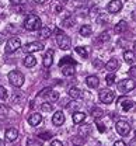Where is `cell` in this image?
<instances>
[{
  "mask_svg": "<svg viewBox=\"0 0 136 146\" xmlns=\"http://www.w3.org/2000/svg\"><path fill=\"white\" fill-rule=\"evenodd\" d=\"M129 146H136V138H135V139H132V141H131V143H129Z\"/></svg>",
  "mask_w": 136,
  "mask_h": 146,
  "instance_id": "46",
  "label": "cell"
},
{
  "mask_svg": "<svg viewBox=\"0 0 136 146\" xmlns=\"http://www.w3.org/2000/svg\"><path fill=\"white\" fill-rule=\"evenodd\" d=\"M41 110H42L44 112H51V111H52V106H51L49 103H44V104L41 106Z\"/></svg>",
  "mask_w": 136,
  "mask_h": 146,
  "instance_id": "33",
  "label": "cell"
},
{
  "mask_svg": "<svg viewBox=\"0 0 136 146\" xmlns=\"http://www.w3.org/2000/svg\"><path fill=\"white\" fill-rule=\"evenodd\" d=\"M24 27L28 31H38V30L42 28L41 18L38 16H35V14H30L28 17L25 18V21H24Z\"/></svg>",
  "mask_w": 136,
  "mask_h": 146,
  "instance_id": "1",
  "label": "cell"
},
{
  "mask_svg": "<svg viewBox=\"0 0 136 146\" xmlns=\"http://www.w3.org/2000/svg\"><path fill=\"white\" fill-rule=\"evenodd\" d=\"M79 33H80V35H83V36H88V35H91V33H93V30H91V27L90 25H83L80 30H79Z\"/></svg>",
  "mask_w": 136,
  "mask_h": 146,
  "instance_id": "25",
  "label": "cell"
},
{
  "mask_svg": "<svg viewBox=\"0 0 136 146\" xmlns=\"http://www.w3.org/2000/svg\"><path fill=\"white\" fill-rule=\"evenodd\" d=\"M51 146H63V145H62V142H60V141H58V139H56V141H52Z\"/></svg>",
  "mask_w": 136,
  "mask_h": 146,
  "instance_id": "42",
  "label": "cell"
},
{
  "mask_svg": "<svg viewBox=\"0 0 136 146\" xmlns=\"http://www.w3.org/2000/svg\"><path fill=\"white\" fill-rule=\"evenodd\" d=\"M38 136L41 139H49V138H51V133H49V132H42V133H39Z\"/></svg>",
  "mask_w": 136,
  "mask_h": 146,
  "instance_id": "39",
  "label": "cell"
},
{
  "mask_svg": "<svg viewBox=\"0 0 136 146\" xmlns=\"http://www.w3.org/2000/svg\"><path fill=\"white\" fill-rule=\"evenodd\" d=\"M9 82L14 87H21L24 84V74L18 70H11L9 73Z\"/></svg>",
  "mask_w": 136,
  "mask_h": 146,
  "instance_id": "3",
  "label": "cell"
},
{
  "mask_svg": "<svg viewBox=\"0 0 136 146\" xmlns=\"http://www.w3.org/2000/svg\"><path fill=\"white\" fill-rule=\"evenodd\" d=\"M114 146H126V143H125L123 141H117V142L114 143Z\"/></svg>",
  "mask_w": 136,
  "mask_h": 146,
  "instance_id": "43",
  "label": "cell"
},
{
  "mask_svg": "<svg viewBox=\"0 0 136 146\" xmlns=\"http://www.w3.org/2000/svg\"><path fill=\"white\" fill-rule=\"evenodd\" d=\"M52 63H53V51L48 49L45 52V55H44V66L49 68V66H52Z\"/></svg>",
  "mask_w": 136,
  "mask_h": 146,
  "instance_id": "14",
  "label": "cell"
},
{
  "mask_svg": "<svg viewBox=\"0 0 136 146\" xmlns=\"http://www.w3.org/2000/svg\"><path fill=\"white\" fill-rule=\"evenodd\" d=\"M34 1H35V3H38V4H45L48 0H34Z\"/></svg>",
  "mask_w": 136,
  "mask_h": 146,
  "instance_id": "45",
  "label": "cell"
},
{
  "mask_svg": "<svg viewBox=\"0 0 136 146\" xmlns=\"http://www.w3.org/2000/svg\"><path fill=\"white\" fill-rule=\"evenodd\" d=\"M98 98L104 104H111L115 100V93L112 90H110V89H102L98 93Z\"/></svg>",
  "mask_w": 136,
  "mask_h": 146,
  "instance_id": "4",
  "label": "cell"
},
{
  "mask_svg": "<svg viewBox=\"0 0 136 146\" xmlns=\"http://www.w3.org/2000/svg\"><path fill=\"white\" fill-rule=\"evenodd\" d=\"M129 74H131V76H133V77H135L136 79V66H132V68H131V69H129Z\"/></svg>",
  "mask_w": 136,
  "mask_h": 146,
  "instance_id": "41",
  "label": "cell"
},
{
  "mask_svg": "<svg viewBox=\"0 0 136 146\" xmlns=\"http://www.w3.org/2000/svg\"><path fill=\"white\" fill-rule=\"evenodd\" d=\"M77 62L72 58V56H65V58H62L60 59V62H59V66H63V65H76Z\"/></svg>",
  "mask_w": 136,
  "mask_h": 146,
  "instance_id": "23",
  "label": "cell"
},
{
  "mask_svg": "<svg viewBox=\"0 0 136 146\" xmlns=\"http://www.w3.org/2000/svg\"><path fill=\"white\" fill-rule=\"evenodd\" d=\"M126 28H128V24H126V21H119L117 25H115V33L117 34H122L123 31H126Z\"/></svg>",
  "mask_w": 136,
  "mask_h": 146,
  "instance_id": "22",
  "label": "cell"
},
{
  "mask_svg": "<svg viewBox=\"0 0 136 146\" xmlns=\"http://www.w3.org/2000/svg\"><path fill=\"white\" fill-rule=\"evenodd\" d=\"M24 66L25 68H34L35 66V63H37V59H35V56L34 55H27L25 58H24Z\"/></svg>",
  "mask_w": 136,
  "mask_h": 146,
  "instance_id": "19",
  "label": "cell"
},
{
  "mask_svg": "<svg viewBox=\"0 0 136 146\" xmlns=\"http://www.w3.org/2000/svg\"><path fill=\"white\" fill-rule=\"evenodd\" d=\"M52 34V31H51V28H48V27H45V28H42L41 30V33H39V36L41 38H49Z\"/></svg>",
  "mask_w": 136,
  "mask_h": 146,
  "instance_id": "29",
  "label": "cell"
},
{
  "mask_svg": "<svg viewBox=\"0 0 136 146\" xmlns=\"http://www.w3.org/2000/svg\"><path fill=\"white\" fill-rule=\"evenodd\" d=\"M44 49V44L42 42H30L27 45H24V52L27 54H32V52H38Z\"/></svg>",
  "mask_w": 136,
  "mask_h": 146,
  "instance_id": "9",
  "label": "cell"
},
{
  "mask_svg": "<svg viewBox=\"0 0 136 146\" xmlns=\"http://www.w3.org/2000/svg\"><path fill=\"white\" fill-rule=\"evenodd\" d=\"M123 59L128 63H133V62H136V52L135 51H125L123 52Z\"/></svg>",
  "mask_w": 136,
  "mask_h": 146,
  "instance_id": "20",
  "label": "cell"
},
{
  "mask_svg": "<svg viewBox=\"0 0 136 146\" xmlns=\"http://www.w3.org/2000/svg\"><path fill=\"white\" fill-rule=\"evenodd\" d=\"M90 132V125H84V127L80 129V135H86Z\"/></svg>",
  "mask_w": 136,
  "mask_h": 146,
  "instance_id": "38",
  "label": "cell"
},
{
  "mask_svg": "<svg viewBox=\"0 0 136 146\" xmlns=\"http://www.w3.org/2000/svg\"><path fill=\"white\" fill-rule=\"evenodd\" d=\"M98 39H100V41H102V42H107V41L110 39V33H108V31L101 33V34H100V36H98Z\"/></svg>",
  "mask_w": 136,
  "mask_h": 146,
  "instance_id": "32",
  "label": "cell"
},
{
  "mask_svg": "<svg viewBox=\"0 0 136 146\" xmlns=\"http://www.w3.org/2000/svg\"><path fill=\"white\" fill-rule=\"evenodd\" d=\"M115 129H117V132L119 135L126 136V135H129V132H131V125H129L128 122H125V121H118L117 125H115Z\"/></svg>",
  "mask_w": 136,
  "mask_h": 146,
  "instance_id": "8",
  "label": "cell"
},
{
  "mask_svg": "<svg viewBox=\"0 0 136 146\" xmlns=\"http://www.w3.org/2000/svg\"><path fill=\"white\" fill-rule=\"evenodd\" d=\"M69 96H70L73 100H76V98H80V97H81V91L79 90L77 87H72V89H69Z\"/></svg>",
  "mask_w": 136,
  "mask_h": 146,
  "instance_id": "26",
  "label": "cell"
},
{
  "mask_svg": "<svg viewBox=\"0 0 136 146\" xmlns=\"http://www.w3.org/2000/svg\"><path fill=\"white\" fill-rule=\"evenodd\" d=\"M105 82H107V84L108 86H112L114 83H115V74L112 72H110L107 74V77H105Z\"/></svg>",
  "mask_w": 136,
  "mask_h": 146,
  "instance_id": "28",
  "label": "cell"
},
{
  "mask_svg": "<svg viewBox=\"0 0 136 146\" xmlns=\"http://www.w3.org/2000/svg\"><path fill=\"white\" fill-rule=\"evenodd\" d=\"M76 54L80 55L81 58H87V56H88L87 48H84V46H77V48H76Z\"/></svg>",
  "mask_w": 136,
  "mask_h": 146,
  "instance_id": "27",
  "label": "cell"
},
{
  "mask_svg": "<svg viewBox=\"0 0 136 146\" xmlns=\"http://www.w3.org/2000/svg\"><path fill=\"white\" fill-rule=\"evenodd\" d=\"M133 49H135V51H136V42H135V44H133Z\"/></svg>",
  "mask_w": 136,
  "mask_h": 146,
  "instance_id": "49",
  "label": "cell"
},
{
  "mask_svg": "<svg viewBox=\"0 0 136 146\" xmlns=\"http://www.w3.org/2000/svg\"><path fill=\"white\" fill-rule=\"evenodd\" d=\"M84 119H86V114H84V112L77 111V112L73 114V122H75V124H83Z\"/></svg>",
  "mask_w": 136,
  "mask_h": 146,
  "instance_id": "21",
  "label": "cell"
},
{
  "mask_svg": "<svg viewBox=\"0 0 136 146\" xmlns=\"http://www.w3.org/2000/svg\"><path fill=\"white\" fill-rule=\"evenodd\" d=\"M10 1H11L13 4H22L25 0H10Z\"/></svg>",
  "mask_w": 136,
  "mask_h": 146,
  "instance_id": "44",
  "label": "cell"
},
{
  "mask_svg": "<svg viewBox=\"0 0 136 146\" xmlns=\"http://www.w3.org/2000/svg\"><path fill=\"white\" fill-rule=\"evenodd\" d=\"M6 97H7V91L3 86H0V100H4Z\"/></svg>",
  "mask_w": 136,
  "mask_h": 146,
  "instance_id": "36",
  "label": "cell"
},
{
  "mask_svg": "<svg viewBox=\"0 0 136 146\" xmlns=\"http://www.w3.org/2000/svg\"><path fill=\"white\" fill-rule=\"evenodd\" d=\"M55 34H56V44H58V46L60 49H63V51H67L70 48V44H72L70 38L66 35L62 30H56Z\"/></svg>",
  "mask_w": 136,
  "mask_h": 146,
  "instance_id": "2",
  "label": "cell"
},
{
  "mask_svg": "<svg viewBox=\"0 0 136 146\" xmlns=\"http://www.w3.org/2000/svg\"><path fill=\"white\" fill-rule=\"evenodd\" d=\"M42 122V115L39 112H34V114H30L28 115V124L32 125V127H37Z\"/></svg>",
  "mask_w": 136,
  "mask_h": 146,
  "instance_id": "11",
  "label": "cell"
},
{
  "mask_svg": "<svg viewBox=\"0 0 136 146\" xmlns=\"http://www.w3.org/2000/svg\"><path fill=\"white\" fill-rule=\"evenodd\" d=\"M105 68H107V70L108 72H115V70H118L119 69V62H118V59H115V58H112V59H110L107 63H105Z\"/></svg>",
  "mask_w": 136,
  "mask_h": 146,
  "instance_id": "16",
  "label": "cell"
},
{
  "mask_svg": "<svg viewBox=\"0 0 136 146\" xmlns=\"http://www.w3.org/2000/svg\"><path fill=\"white\" fill-rule=\"evenodd\" d=\"M86 83H87V86L90 89H97L98 84H100V79H98L97 76H87Z\"/></svg>",
  "mask_w": 136,
  "mask_h": 146,
  "instance_id": "18",
  "label": "cell"
},
{
  "mask_svg": "<svg viewBox=\"0 0 136 146\" xmlns=\"http://www.w3.org/2000/svg\"><path fill=\"white\" fill-rule=\"evenodd\" d=\"M75 23H76V20H75V17L69 16L67 18H65V20L62 21V25H63L65 28H70V27H73V25H75Z\"/></svg>",
  "mask_w": 136,
  "mask_h": 146,
  "instance_id": "24",
  "label": "cell"
},
{
  "mask_svg": "<svg viewBox=\"0 0 136 146\" xmlns=\"http://www.w3.org/2000/svg\"><path fill=\"white\" fill-rule=\"evenodd\" d=\"M72 141H73V143H75V145H83V139H81L80 136H73V138H72Z\"/></svg>",
  "mask_w": 136,
  "mask_h": 146,
  "instance_id": "37",
  "label": "cell"
},
{
  "mask_svg": "<svg viewBox=\"0 0 136 146\" xmlns=\"http://www.w3.org/2000/svg\"><path fill=\"white\" fill-rule=\"evenodd\" d=\"M39 96H44L49 103H55V101H58L59 100V94L58 91L55 90H51V89H45V90H42L39 93Z\"/></svg>",
  "mask_w": 136,
  "mask_h": 146,
  "instance_id": "7",
  "label": "cell"
},
{
  "mask_svg": "<svg viewBox=\"0 0 136 146\" xmlns=\"http://www.w3.org/2000/svg\"><path fill=\"white\" fill-rule=\"evenodd\" d=\"M119 107L123 110V111H129V110H132L135 107V103H133L132 100H129V98H121Z\"/></svg>",
  "mask_w": 136,
  "mask_h": 146,
  "instance_id": "15",
  "label": "cell"
},
{
  "mask_svg": "<svg viewBox=\"0 0 136 146\" xmlns=\"http://www.w3.org/2000/svg\"><path fill=\"white\" fill-rule=\"evenodd\" d=\"M122 10V1L121 0H111L108 3V11L111 14H115V13H119Z\"/></svg>",
  "mask_w": 136,
  "mask_h": 146,
  "instance_id": "10",
  "label": "cell"
},
{
  "mask_svg": "<svg viewBox=\"0 0 136 146\" xmlns=\"http://www.w3.org/2000/svg\"><path fill=\"white\" fill-rule=\"evenodd\" d=\"M117 86H118V90L121 93H128V91H132L135 89V82L132 79H123V80H121L118 83Z\"/></svg>",
  "mask_w": 136,
  "mask_h": 146,
  "instance_id": "6",
  "label": "cell"
},
{
  "mask_svg": "<svg viewBox=\"0 0 136 146\" xmlns=\"http://www.w3.org/2000/svg\"><path fill=\"white\" fill-rule=\"evenodd\" d=\"M4 136H6V141L13 142V141L17 139V136H18V131H17L16 128H9V129H6Z\"/></svg>",
  "mask_w": 136,
  "mask_h": 146,
  "instance_id": "12",
  "label": "cell"
},
{
  "mask_svg": "<svg viewBox=\"0 0 136 146\" xmlns=\"http://www.w3.org/2000/svg\"><path fill=\"white\" fill-rule=\"evenodd\" d=\"M105 17H107V16L101 14V16H100V18H98L97 21L100 23V24H101V23H102V24H105V23H108V18H105Z\"/></svg>",
  "mask_w": 136,
  "mask_h": 146,
  "instance_id": "40",
  "label": "cell"
},
{
  "mask_svg": "<svg viewBox=\"0 0 136 146\" xmlns=\"http://www.w3.org/2000/svg\"><path fill=\"white\" fill-rule=\"evenodd\" d=\"M52 122H53V125H56V127L63 125V122H65V114H63L62 111H56V112L53 114V117H52Z\"/></svg>",
  "mask_w": 136,
  "mask_h": 146,
  "instance_id": "13",
  "label": "cell"
},
{
  "mask_svg": "<svg viewBox=\"0 0 136 146\" xmlns=\"http://www.w3.org/2000/svg\"><path fill=\"white\" fill-rule=\"evenodd\" d=\"M60 69L65 76H73L76 73V65H63L60 66Z\"/></svg>",
  "mask_w": 136,
  "mask_h": 146,
  "instance_id": "17",
  "label": "cell"
},
{
  "mask_svg": "<svg viewBox=\"0 0 136 146\" xmlns=\"http://www.w3.org/2000/svg\"><path fill=\"white\" fill-rule=\"evenodd\" d=\"M63 1H69V0H63Z\"/></svg>",
  "mask_w": 136,
  "mask_h": 146,
  "instance_id": "50",
  "label": "cell"
},
{
  "mask_svg": "<svg viewBox=\"0 0 136 146\" xmlns=\"http://www.w3.org/2000/svg\"><path fill=\"white\" fill-rule=\"evenodd\" d=\"M9 114V107L7 106H0V115H7Z\"/></svg>",
  "mask_w": 136,
  "mask_h": 146,
  "instance_id": "35",
  "label": "cell"
},
{
  "mask_svg": "<svg viewBox=\"0 0 136 146\" xmlns=\"http://www.w3.org/2000/svg\"><path fill=\"white\" fill-rule=\"evenodd\" d=\"M135 135H136V132H135Z\"/></svg>",
  "mask_w": 136,
  "mask_h": 146,
  "instance_id": "51",
  "label": "cell"
},
{
  "mask_svg": "<svg viewBox=\"0 0 136 146\" xmlns=\"http://www.w3.org/2000/svg\"><path fill=\"white\" fill-rule=\"evenodd\" d=\"M96 125H97V128H98V131H100V132H101V133H104V132H105V125H104V124H102V122H100V121H96Z\"/></svg>",
  "mask_w": 136,
  "mask_h": 146,
  "instance_id": "34",
  "label": "cell"
},
{
  "mask_svg": "<svg viewBox=\"0 0 136 146\" xmlns=\"http://www.w3.org/2000/svg\"><path fill=\"white\" fill-rule=\"evenodd\" d=\"M27 146H44V145L38 139H28L27 141Z\"/></svg>",
  "mask_w": 136,
  "mask_h": 146,
  "instance_id": "31",
  "label": "cell"
},
{
  "mask_svg": "<svg viewBox=\"0 0 136 146\" xmlns=\"http://www.w3.org/2000/svg\"><path fill=\"white\" fill-rule=\"evenodd\" d=\"M0 146H4V141H1V139H0Z\"/></svg>",
  "mask_w": 136,
  "mask_h": 146,
  "instance_id": "48",
  "label": "cell"
},
{
  "mask_svg": "<svg viewBox=\"0 0 136 146\" xmlns=\"http://www.w3.org/2000/svg\"><path fill=\"white\" fill-rule=\"evenodd\" d=\"M20 46H21V41H20L18 36H11V38H9V41L6 44V52L13 54L18 49Z\"/></svg>",
  "mask_w": 136,
  "mask_h": 146,
  "instance_id": "5",
  "label": "cell"
},
{
  "mask_svg": "<svg viewBox=\"0 0 136 146\" xmlns=\"http://www.w3.org/2000/svg\"><path fill=\"white\" fill-rule=\"evenodd\" d=\"M1 44H3V35L0 34V45H1Z\"/></svg>",
  "mask_w": 136,
  "mask_h": 146,
  "instance_id": "47",
  "label": "cell"
},
{
  "mask_svg": "<svg viewBox=\"0 0 136 146\" xmlns=\"http://www.w3.org/2000/svg\"><path fill=\"white\" fill-rule=\"evenodd\" d=\"M90 114H91L94 118H101V117H102V114H104V111H102L101 108H91Z\"/></svg>",
  "mask_w": 136,
  "mask_h": 146,
  "instance_id": "30",
  "label": "cell"
}]
</instances>
